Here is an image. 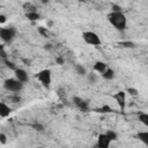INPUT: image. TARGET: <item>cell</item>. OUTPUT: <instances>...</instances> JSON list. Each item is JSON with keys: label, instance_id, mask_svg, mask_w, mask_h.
Instances as JSON below:
<instances>
[{"label": "cell", "instance_id": "cell-1", "mask_svg": "<svg viewBox=\"0 0 148 148\" xmlns=\"http://www.w3.org/2000/svg\"><path fill=\"white\" fill-rule=\"evenodd\" d=\"M108 21L119 31H124L127 27V18L123 12H111L108 14Z\"/></svg>", "mask_w": 148, "mask_h": 148}, {"label": "cell", "instance_id": "cell-2", "mask_svg": "<svg viewBox=\"0 0 148 148\" xmlns=\"http://www.w3.org/2000/svg\"><path fill=\"white\" fill-rule=\"evenodd\" d=\"M23 82L18 81L16 77H13V79H7L3 81V88L7 90V91H10V92H20L22 89H23Z\"/></svg>", "mask_w": 148, "mask_h": 148}, {"label": "cell", "instance_id": "cell-3", "mask_svg": "<svg viewBox=\"0 0 148 148\" xmlns=\"http://www.w3.org/2000/svg\"><path fill=\"white\" fill-rule=\"evenodd\" d=\"M36 79L40 82V84L45 88H49L52 82V72L49 68L42 69L36 74Z\"/></svg>", "mask_w": 148, "mask_h": 148}, {"label": "cell", "instance_id": "cell-4", "mask_svg": "<svg viewBox=\"0 0 148 148\" xmlns=\"http://www.w3.org/2000/svg\"><path fill=\"white\" fill-rule=\"evenodd\" d=\"M82 39L84 40V43L92 45V46H99L102 44L101 37L94 31H83L82 32Z\"/></svg>", "mask_w": 148, "mask_h": 148}, {"label": "cell", "instance_id": "cell-5", "mask_svg": "<svg viewBox=\"0 0 148 148\" xmlns=\"http://www.w3.org/2000/svg\"><path fill=\"white\" fill-rule=\"evenodd\" d=\"M16 36V29L13 27L0 28V39L3 43H12Z\"/></svg>", "mask_w": 148, "mask_h": 148}, {"label": "cell", "instance_id": "cell-6", "mask_svg": "<svg viewBox=\"0 0 148 148\" xmlns=\"http://www.w3.org/2000/svg\"><path fill=\"white\" fill-rule=\"evenodd\" d=\"M112 98L119 105L120 110L124 111L125 108H126V91L125 90H119V91H117L112 95Z\"/></svg>", "mask_w": 148, "mask_h": 148}, {"label": "cell", "instance_id": "cell-7", "mask_svg": "<svg viewBox=\"0 0 148 148\" xmlns=\"http://www.w3.org/2000/svg\"><path fill=\"white\" fill-rule=\"evenodd\" d=\"M110 143H111V140L108 138V135L105 133H102V134L98 135L97 143H96V146L98 148H109L110 147Z\"/></svg>", "mask_w": 148, "mask_h": 148}, {"label": "cell", "instance_id": "cell-8", "mask_svg": "<svg viewBox=\"0 0 148 148\" xmlns=\"http://www.w3.org/2000/svg\"><path fill=\"white\" fill-rule=\"evenodd\" d=\"M14 73H15V77H16L18 81H21V82H23V83H25V82L29 81V75H28V73H27L24 69L16 67V68L14 69Z\"/></svg>", "mask_w": 148, "mask_h": 148}, {"label": "cell", "instance_id": "cell-9", "mask_svg": "<svg viewBox=\"0 0 148 148\" xmlns=\"http://www.w3.org/2000/svg\"><path fill=\"white\" fill-rule=\"evenodd\" d=\"M106 68H108V64L104 61H96L92 66V71L98 73V74H102Z\"/></svg>", "mask_w": 148, "mask_h": 148}, {"label": "cell", "instance_id": "cell-10", "mask_svg": "<svg viewBox=\"0 0 148 148\" xmlns=\"http://www.w3.org/2000/svg\"><path fill=\"white\" fill-rule=\"evenodd\" d=\"M10 113H12V109L9 108V105H7L3 102H0V117L1 118H7Z\"/></svg>", "mask_w": 148, "mask_h": 148}, {"label": "cell", "instance_id": "cell-11", "mask_svg": "<svg viewBox=\"0 0 148 148\" xmlns=\"http://www.w3.org/2000/svg\"><path fill=\"white\" fill-rule=\"evenodd\" d=\"M101 75H102V77H103L104 80H113L116 74H114V71H113L112 68L108 67V68H106V69H105Z\"/></svg>", "mask_w": 148, "mask_h": 148}, {"label": "cell", "instance_id": "cell-12", "mask_svg": "<svg viewBox=\"0 0 148 148\" xmlns=\"http://www.w3.org/2000/svg\"><path fill=\"white\" fill-rule=\"evenodd\" d=\"M25 17L31 21V22H35V21H38L40 18V15L36 12V10H30V12H27L25 13Z\"/></svg>", "mask_w": 148, "mask_h": 148}, {"label": "cell", "instance_id": "cell-13", "mask_svg": "<svg viewBox=\"0 0 148 148\" xmlns=\"http://www.w3.org/2000/svg\"><path fill=\"white\" fill-rule=\"evenodd\" d=\"M138 138L141 142H143L145 145L148 146V131H142L138 133Z\"/></svg>", "mask_w": 148, "mask_h": 148}, {"label": "cell", "instance_id": "cell-14", "mask_svg": "<svg viewBox=\"0 0 148 148\" xmlns=\"http://www.w3.org/2000/svg\"><path fill=\"white\" fill-rule=\"evenodd\" d=\"M138 118H139V121L145 125V126H148V113L146 112H140L138 114Z\"/></svg>", "mask_w": 148, "mask_h": 148}, {"label": "cell", "instance_id": "cell-15", "mask_svg": "<svg viewBox=\"0 0 148 148\" xmlns=\"http://www.w3.org/2000/svg\"><path fill=\"white\" fill-rule=\"evenodd\" d=\"M95 111H96V112H99V113H110V112L112 111V108H111L110 105H108V104H104V105H102L101 108L95 109Z\"/></svg>", "mask_w": 148, "mask_h": 148}, {"label": "cell", "instance_id": "cell-16", "mask_svg": "<svg viewBox=\"0 0 148 148\" xmlns=\"http://www.w3.org/2000/svg\"><path fill=\"white\" fill-rule=\"evenodd\" d=\"M75 72H76V74L77 75H80V76H83V75H87V69L82 66V65H75Z\"/></svg>", "mask_w": 148, "mask_h": 148}, {"label": "cell", "instance_id": "cell-17", "mask_svg": "<svg viewBox=\"0 0 148 148\" xmlns=\"http://www.w3.org/2000/svg\"><path fill=\"white\" fill-rule=\"evenodd\" d=\"M105 134L108 135V138H109L111 141H116V140L118 139V134H117V132H114V131H112V130L106 131Z\"/></svg>", "mask_w": 148, "mask_h": 148}, {"label": "cell", "instance_id": "cell-18", "mask_svg": "<svg viewBox=\"0 0 148 148\" xmlns=\"http://www.w3.org/2000/svg\"><path fill=\"white\" fill-rule=\"evenodd\" d=\"M118 45H120L121 47H126V49H133L135 47V44L133 42H130V40H126V42H119Z\"/></svg>", "mask_w": 148, "mask_h": 148}, {"label": "cell", "instance_id": "cell-19", "mask_svg": "<svg viewBox=\"0 0 148 148\" xmlns=\"http://www.w3.org/2000/svg\"><path fill=\"white\" fill-rule=\"evenodd\" d=\"M77 108L81 110V111H88L89 110V103L87 101H81V103L77 105Z\"/></svg>", "mask_w": 148, "mask_h": 148}, {"label": "cell", "instance_id": "cell-20", "mask_svg": "<svg viewBox=\"0 0 148 148\" xmlns=\"http://www.w3.org/2000/svg\"><path fill=\"white\" fill-rule=\"evenodd\" d=\"M87 77H88V81L90 83H95L97 81V76H96V74L94 72H90L89 74H87Z\"/></svg>", "mask_w": 148, "mask_h": 148}, {"label": "cell", "instance_id": "cell-21", "mask_svg": "<svg viewBox=\"0 0 148 148\" xmlns=\"http://www.w3.org/2000/svg\"><path fill=\"white\" fill-rule=\"evenodd\" d=\"M126 92H128V94H130L131 96H133V97H135V96L139 95L138 89H135V88H133V87H128V88L126 89Z\"/></svg>", "mask_w": 148, "mask_h": 148}, {"label": "cell", "instance_id": "cell-22", "mask_svg": "<svg viewBox=\"0 0 148 148\" xmlns=\"http://www.w3.org/2000/svg\"><path fill=\"white\" fill-rule=\"evenodd\" d=\"M0 57L2 59H6L7 58V52L5 50V45L3 44H0Z\"/></svg>", "mask_w": 148, "mask_h": 148}, {"label": "cell", "instance_id": "cell-23", "mask_svg": "<svg viewBox=\"0 0 148 148\" xmlns=\"http://www.w3.org/2000/svg\"><path fill=\"white\" fill-rule=\"evenodd\" d=\"M37 30H38V32H39L42 36H44V37L47 36V29H46V28H44V27H38Z\"/></svg>", "mask_w": 148, "mask_h": 148}, {"label": "cell", "instance_id": "cell-24", "mask_svg": "<svg viewBox=\"0 0 148 148\" xmlns=\"http://www.w3.org/2000/svg\"><path fill=\"white\" fill-rule=\"evenodd\" d=\"M3 61H5V64H6V66H7L8 68H10V69H13V71L16 68V66H15V65H14L12 61H9L7 58H6V59H3Z\"/></svg>", "mask_w": 148, "mask_h": 148}, {"label": "cell", "instance_id": "cell-25", "mask_svg": "<svg viewBox=\"0 0 148 148\" xmlns=\"http://www.w3.org/2000/svg\"><path fill=\"white\" fill-rule=\"evenodd\" d=\"M0 143H2V145L7 143V135L5 133H0Z\"/></svg>", "mask_w": 148, "mask_h": 148}, {"label": "cell", "instance_id": "cell-26", "mask_svg": "<svg viewBox=\"0 0 148 148\" xmlns=\"http://www.w3.org/2000/svg\"><path fill=\"white\" fill-rule=\"evenodd\" d=\"M111 12H121V7L116 5V3H112L111 5Z\"/></svg>", "mask_w": 148, "mask_h": 148}, {"label": "cell", "instance_id": "cell-27", "mask_svg": "<svg viewBox=\"0 0 148 148\" xmlns=\"http://www.w3.org/2000/svg\"><path fill=\"white\" fill-rule=\"evenodd\" d=\"M72 101H73V103H74V104H75V105L77 106V105H79V104L81 103L82 98H81V97H79V96H74V97L72 98Z\"/></svg>", "mask_w": 148, "mask_h": 148}, {"label": "cell", "instance_id": "cell-28", "mask_svg": "<svg viewBox=\"0 0 148 148\" xmlns=\"http://www.w3.org/2000/svg\"><path fill=\"white\" fill-rule=\"evenodd\" d=\"M7 22V16L3 14H0V23H5Z\"/></svg>", "mask_w": 148, "mask_h": 148}, {"label": "cell", "instance_id": "cell-29", "mask_svg": "<svg viewBox=\"0 0 148 148\" xmlns=\"http://www.w3.org/2000/svg\"><path fill=\"white\" fill-rule=\"evenodd\" d=\"M32 126H34V128H39L38 131H43V126H40L39 124H34Z\"/></svg>", "mask_w": 148, "mask_h": 148}, {"label": "cell", "instance_id": "cell-30", "mask_svg": "<svg viewBox=\"0 0 148 148\" xmlns=\"http://www.w3.org/2000/svg\"><path fill=\"white\" fill-rule=\"evenodd\" d=\"M57 62H58V64H62V62H64V60H62L61 58H58V59H57Z\"/></svg>", "mask_w": 148, "mask_h": 148}, {"label": "cell", "instance_id": "cell-31", "mask_svg": "<svg viewBox=\"0 0 148 148\" xmlns=\"http://www.w3.org/2000/svg\"><path fill=\"white\" fill-rule=\"evenodd\" d=\"M40 2H42V3H49L50 0H40Z\"/></svg>", "mask_w": 148, "mask_h": 148}, {"label": "cell", "instance_id": "cell-32", "mask_svg": "<svg viewBox=\"0 0 148 148\" xmlns=\"http://www.w3.org/2000/svg\"><path fill=\"white\" fill-rule=\"evenodd\" d=\"M45 49L50 50V49H51V44H47V45H45Z\"/></svg>", "mask_w": 148, "mask_h": 148}, {"label": "cell", "instance_id": "cell-33", "mask_svg": "<svg viewBox=\"0 0 148 148\" xmlns=\"http://www.w3.org/2000/svg\"><path fill=\"white\" fill-rule=\"evenodd\" d=\"M77 1H83V0H77Z\"/></svg>", "mask_w": 148, "mask_h": 148}]
</instances>
